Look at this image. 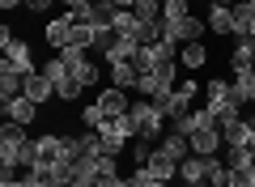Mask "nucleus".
Returning <instances> with one entry per match:
<instances>
[{
    "mask_svg": "<svg viewBox=\"0 0 255 187\" xmlns=\"http://www.w3.org/2000/svg\"><path fill=\"white\" fill-rule=\"evenodd\" d=\"M213 162H217V158H200V153L183 158V162H179V183H183V187H213V183H209Z\"/></svg>",
    "mask_w": 255,
    "mask_h": 187,
    "instance_id": "7ed1b4c3",
    "label": "nucleus"
},
{
    "mask_svg": "<svg viewBox=\"0 0 255 187\" xmlns=\"http://www.w3.org/2000/svg\"><path fill=\"white\" fill-rule=\"evenodd\" d=\"M247 128H251V136H255V111H251V115H247ZM255 145V141H251Z\"/></svg>",
    "mask_w": 255,
    "mask_h": 187,
    "instance_id": "f704fd0d",
    "label": "nucleus"
},
{
    "mask_svg": "<svg viewBox=\"0 0 255 187\" xmlns=\"http://www.w3.org/2000/svg\"><path fill=\"white\" fill-rule=\"evenodd\" d=\"M111 4H115V9H132V4H136V0H111Z\"/></svg>",
    "mask_w": 255,
    "mask_h": 187,
    "instance_id": "72a5a7b5",
    "label": "nucleus"
},
{
    "mask_svg": "<svg viewBox=\"0 0 255 187\" xmlns=\"http://www.w3.org/2000/svg\"><path fill=\"white\" fill-rule=\"evenodd\" d=\"M191 153H200V158H221L226 153V141H221V128H200V132H191Z\"/></svg>",
    "mask_w": 255,
    "mask_h": 187,
    "instance_id": "39448f33",
    "label": "nucleus"
},
{
    "mask_svg": "<svg viewBox=\"0 0 255 187\" xmlns=\"http://www.w3.org/2000/svg\"><path fill=\"white\" fill-rule=\"evenodd\" d=\"M73 153H77V158H102V136H98V128L77 132V136H73Z\"/></svg>",
    "mask_w": 255,
    "mask_h": 187,
    "instance_id": "9b49d317",
    "label": "nucleus"
},
{
    "mask_svg": "<svg viewBox=\"0 0 255 187\" xmlns=\"http://www.w3.org/2000/svg\"><path fill=\"white\" fill-rule=\"evenodd\" d=\"M136 81H140V68H136V64H111V85L136 89Z\"/></svg>",
    "mask_w": 255,
    "mask_h": 187,
    "instance_id": "aec40b11",
    "label": "nucleus"
},
{
    "mask_svg": "<svg viewBox=\"0 0 255 187\" xmlns=\"http://www.w3.org/2000/svg\"><path fill=\"white\" fill-rule=\"evenodd\" d=\"M94 38H98V30L85 26V21H73V47H81V51H94Z\"/></svg>",
    "mask_w": 255,
    "mask_h": 187,
    "instance_id": "4be33fe9",
    "label": "nucleus"
},
{
    "mask_svg": "<svg viewBox=\"0 0 255 187\" xmlns=\"http://www.w3.org/2000/svg\"><path fill=\"white\" fill-rule=\"evenodd\" d=\"M55 4H64V9H81V4H90V0H55Z\"/></svg>",
    "mask_w": 255,
    "mask_h": 187,
    "instance_id": "7c9ffc66",
    "label": "nucleus"
},
{
    "mask_svg": "<svg viewBox=\"0 0 255 187\" xmlns=\"http://www.w3.org/2000/svg\"><path fill=\"white\" fill-rule=\"evenodd\" d=\"M243 4H247V9H251V13H255V0H243Z\"/></svg>",
    "mask_w": 255,
    "mask_h": 187,
    "instance_id": "e433bc0d",
    "label": "nucleus"
},
{
    "mask_svg": "<svg viewBox=\"0 0 255 187\" xmlns=\"http://www.w3.org/2000/svg\"><path fill=\"white\" fill-rule=\"evenodd\" d=\"M145 170H149L153 179H162V183H174V179H179V162H174L166 149H153V158H149Z\"/></svg>",
    "mask_w": 255,
    "mask_h": 187,
    "instance_id": "9d476101",
    "label": "nucleus"
},
{
    "mask_svg": "<svg viewBox=\"0 0 255 187\" xmlns=\"http://www.w3.org/2000/svg\"><path fill=\"white\" fill-rule=\"evenodd\" d=\"M234 98L243 102V107H255V68H247V72H234Z\"/></svg>",
    "mask_w": 255,
    "mask_h": 187,
    "instance_id": "2eb2a0df",
    "label": "nucleus"
},
{
    "mask_svg": "<svg viewBox=\"0 0 255 187\" xmlns=\"http://www.w3.org/2000/svg\"><path fill=\"white\" fill-rule=\"evenodd\" d=\"M102 124H107V115H102V107H98V102H90V107L81 111V128H102Z\"/></svg>",
    "mask_w": 255,
    "mask_h": 187,
    "instance_id": "cd10ccee",
    "label": "nucleus"
},
{
    "mask_svg": "<svg viewBox=\"0 0 255 187\" xmlns=\"http://www.w3.org/2000/svg\"><path fill=\"white\" fill-rule=\"evenodd\" d=\"M38 72H43V77L51 81V85H60V81H68V77H73V72H68V64H64L60 55H51V60H43V68H38Z\"/></svg>",
    "mask_w": 255,
    "mask_h": 187,
    "instance_id": "412c9836",
    "label": "nucleus"
},
{
    "mask_svg": "<svg viewBox=\"0 0 255 187\" xmlns=\"http://www.w3.org/2000/svg\"><path fill=\"white\" fill-rule=\"evenodd\" d=\"M234 187H255V162L234 166Z\"/></svg>",
    "mask_w": 255,
    "mask_h": 187,
    "instance_id": "c85d7f7f",
    "label": "nucleus"
},
{
    "mask_svg": "<svg viewBox=\"0 0 255 187\" xmlns=\"http://www.w3.org/2000/svg\"><path fill=\"white\" fill-rule=\"evenodd\" d=\"M21 4H26V0H0V9L9 13V9H21Z\"/></svg>",
    "mask_w": 255,
    "mask_h": 187,
    "instance_id": "2f4dec72",
    "label": "nucleus"
},
{
    "mask_svg": "<svg viewBox=\"0 0 255 187\" xmlns=\"http://www.w3.org/2000/svg\"><path fill=\"white\" fill-rule=\"evenodd\" d=\"M128 153H132L136 166H149V158H153V141H149V136H136V141L128 145Z\"/></svg>",
    "mask_w": 255,
    "mask_h": 187,
    "instance_id": "5701e85b",
    "label": "nucleus"
},
{
    "mask_svg": "<svg viewBox=\"0 0 255 187\" xmlns=\"http://www.w3.org/2000/svg\"><path fill=\"white\" fill-rule=\"evenodd\" d=\"M221 141H226V149H234V145H247V149H251V128H247V119H238V124H226L221 128Z\"/></svg>",
    "mask_w": 255,
    "mask_h": 187,
    "instance_id": "f3484780",
    "label": "nucleus"
},
{
    "mask_svg": "<svg viewBox=\"0 0 255 187\" xmlns=\"http://www.w3.org/2000/svg\"><path fill=\"white\" fill-rule=\"evenodd\" d=\"M0 111H4V119H13V124H21V128H30L38 119V102L34 98H13V102H0Z\"/></svg>",
    "mask_w": 255,
    "mask_h": 187,
    "instance_id": "6e6552de",
    "label": "nucleus"
},
{
    "mask_svg": "<svg viewBox=\"0 0 255 187\" xmlns=\"http://www.w3.org/2000/svg\"><path fill=\"white\" fill-rule=\"evenodd\" d=\"M81 81H77V77H68V81H60V85H55V98H60V102H77V98H81Z\"/></svg>",
    "mask_w": 255,
    "mask_h": 187,
    "instance_id": "a878e982",
    "label": "nucleus"
},
{
    "mask_svg": "<svg viewBox=\"0 0 255 187\" xmlns=\"http://www.w3.org/2000/svg\"><path fill=\"white\" fill-rule=\"evenodd\" d=\"M26 98H34L38 107H47V102L55 98V85L43 77V72H30V77H26Z\"/></svg>",
    "mask_w": 255,
    "mask_h": 187,
    "instance_id": "ddd939ff",
    "label": "nucleus"
},
{
    "mask_svg": "<svg viewBox=\"0 0 255 187\" xmlns=\"http://www.w3.org/2000/svg\"><path fill=\"white\" fill-rule=\"evenodd\" d=\"M209 183L213 187H234V166H226V162H213V170H209Z\"/></svg>",
    "mask_w": 255,
    "mask_h": 187,
    "instance_id": "393cba45",
    "label": "nucleus"
},
{
    "mask_svg": "<svg viewBox=\"0 0 255 187\" xmlns=\"http://www.w3.org/2000/svg\"><path fill=\"white\" fill-rule=\"evenodd\" d=\"M0 68H13V72H21V77L38 72L34 60H30V43H26V38H13V43L4 47V60H0Z\"/></svg>",
    "mask_w": 255,
    "mask_h": 187,
    "instance_id": "20e7f679",
    "label": "nucleus"
},
{
    "mask_svg": "<svg viewBox=\"0 0 255 187\" xmlns=\"http://www.w3.org/2000/svg\"><path fill=\"white\" fill-rule=\"evenodd\" d=\"M234 38H255V13L247 9L243 0L234 4Z\"/></svg>",
    "mask_w": 255,
    "mask_h": 187,
    "instance_id": "6ab92c4d",
    "label": "nucleus"
},
{
    "mask_svg": "<svg viewBox=\"0 0 255 187\" xmlns=\"http://www.w3.org/2000/svg\"><path fill=\"white\" fill-rule=\"evenodd\" d=\"M157 149H166V153H170L174 162L191 158V141H187V136H183V132H174V128H170V132L162 136V141H157Z\"/></svg>",
    "mask_w": 255,
    "mask_h": 187,
    "instance_id": "dca6fc26",
    "label": "nucleus"
},
{
    "mask_svg": "<svg viewBox=\"0 0 255 187\" xmlns=\"http://www.w3.org/2000/svg\"><path fill=\"white\" fill-rule=\"evenodd\" d=\"M132 13H136L140 21H157V17H162V0H136Z\"/></svg>",
    "mask_w": 255,
    "mask_h": 187,
    "instance_id": "bb28decb",
    "label": "nucleus"
},
{
    "mask_svg": "<svg viewBox=\"0 0 255 187\" xmlns=\"http://www.w3.org/2000/svg\"><path fill=\"white\" fill-rule=\"evenodd\" d=\"M51 4H55V0H26V9H30V13H47Z\"/></svg>",
    "mask_w": 255,
    "mask_h": 187,
    "instance_id": "c756f323",
    "label": "nucleus"
},
{
    "mask_svg": "<svg viewBox=\"0 0 255 187\" xmlns=\"http://www.w3.org/2000/svg\"><path fill=\"white\" fill-rule=\"evenodd\" d=\"M179 64H183V68H191V72L204 68V64H209V51H204V43H183V47H179Z\"/></svg>",
    "mask_w": 255,
    "mask_h": 187,
    "instance_id": "a211bd4d",
    "label": "nucleus"
},
{
    "mask_svg": "<svg viewBox=\"0 0 255 187\" xmlns=\"http://www.w3.org/2000/svg\"><path fill=\"white\" fill-rule=\"evenodd\" d=\"M102 107V115L107 119H119V115H128V107H132V102H128V89H119V85H107L98 94V98H94Z\"/></svg>",
    "mask_w": 255,
    "mask_h": 187,
    "instance_id": "0eeeda50",
    "label": "nucleus"
},
{
    "mask_svg": "<svg viewBox=\"0 0 255 187\" xmlns=\"http://www.w3.org/2000/svg\"><path fill=\"white\" fill-rule=\"evenodd\" d=\"M230 102H238V98H234V85H230V81H221V77H213V81H209V89H204V107L226 111Z\"/></svg>",
    "mask_w": 255,
    "mask_h": 187,
    "instance_id": "1a4fd4ad",
    "label": "nucleus"
},
{
    "mask_svg": "<svg viewBox=\"0 0 255 187\" xmlns=\"http://www.w3.org/2000/svg\"><path fill=\"white\" fill-rule=\"evenodd\" d=\"M43 38L51 51H64V47H73V21H68V13H60V17H51L43 26Z\"/></svg>",
    "mask_w": 255,
    "mask_h": 187,
    "instance_id": "423d86ee",
    "label": "nucleus"
},
{
    "mask_svg": "<svg viewBox=\"0 0 255 187\" xmlns=\"http://www.w3.org/2000/svg\"><path fill=\"white\" fill-rule=\"evenodd\" d=\"M209 4H226V9H234V4H238V0H209Z\"/></svg>",
    "mask_w": 255,
    "mask_h": 187,
    "instance_id": "c9c22d12",
    "label": "nucleus"
},
{
    "mask_svg": "<svg viewBox=\"0 0 255 187\" xmlns=\"http://www.w3.org/2000/svg\"><path fill=\"white\" fill-rule=\"evenodd\" d=\"M128 115H132V124H136V136H149V141H162V124H166V115H162V107L157 102H149V98H136L132 107H128Z\"/></svg>",
    "mask_w": 255,
    "mask_h": 187,
    "instance_id": "f257e3e1",
    "label": "nucleus"
},
{
    "mask_svg": "<svg viewBox=\"0 0 255 187\" xmlns=\"http://www.w3.org/2000/svg\"><path fill=\"white\" fill-rule=\"evenodd\" d=\"M162 17H166V21L191 17V0H162Z\"/></svg>",
    "mask_w": 255,
    "mask_h": 187,
    "instance_id": "b1692460",
    "label": "nucleus"
},
{
    "mask_svg": "<svg viewBox=\"0 0 255 187\" xmlns=\"http://www.w3.org/2000/svg\"><path fill=\"white\" fill-rule=\"evenodd\" d=\"M204 26L213 30V34H234V9H226V4H213L209 9V17H204Z\"/></svg>",
    "mask_w": 255,
    "mask_h": 187,
    "instance_id": "4468645a",
    "label": "nucleus"
},
{
    "mask_svg": "<svg viewBox=\"0 0 255 187\" xmlns=\"http://www.w3.org/2000/svg\"><path fill=\"white\" fill-rule=\"evenodd\" d=\"M196 94H200V85H196V81H179V85H174L170 94H166V98L157 102V107H162V115H166V119L174 124L179 115H187V111H191V102H196Z\"/></svg>",
    "mask_w": 255,
    "mask_h": 187,
    "instance_id": "f03ea898",
    "label": "nucleus"
},
{
    "mask_svg": "<svg viewBox=\"0 0 255 187\" xmlns=\"http://www.w3.org/2000/svg\"><path fill=\"white\" fill-rule=\"evenodd\" d=\"M0 187H26V183H21V175H17V179H0Z\"/></svg>",
    "mask_w": 255,
    "mask_h": 187,
    "instance_id": "473e14b6",
    "label": "nucleus"
},
{
    "mask_svg": "<svg viewBox=\"0 0 255 187\" xmlns=\"http://www.w3.org/2000/svg\"><path fill=\"white\" fill-rule=\"evenodd\" d=\"M230 68H234V72L255 68V38H234V51H230Z\"/></svg>",
    "mask_w": 255,
    "mask_h": 187,
    "instance_id": "f8f14e48",
    "label": "nucleus"
}]
</instances>
